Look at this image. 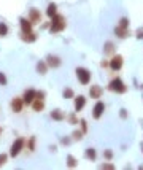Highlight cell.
<instances>
[{
  "instance_id": "obj_1",
  "label": "cell",
  "mask_w": 143,
  "mask_h": 170,
  "mask_svg": "<svg viewBox=\"0 0 143 170\" xmlns=\"http://www.w3.org/2000/svg\"><path fill=\"white\" fill-rule=\"evenodd\" d=\"M65 27H67V22H65L64 15H59V13H57L56 16L51 18V24H49V32L51 34H59L65 29Z\"/></svg>"
},
{
  "instance_id": "obj_2",
  "label": "cell",
  "mask_w": 143,
  "mask_h": 170,
  "mask_svg": "<svg viewBox=\"0 0 143 170\" xmlns=\"http://www.w3.org/2000/svg\"><path fill=\"white\" fill-rule=\"evenodd\" d=\"M108 91H111L114 94H126L127 92V86H126V83L119 76H114L108 83Z\"/></svg>"
},
{
  "instance_id": "obj_3",
  "label": "cell",
  "mask_w": 143,
  "mask_h": 170,
  "mask_svg": "<svg viewBox=\"0 0 143 170\" xmlns=\"http://www.w3.org/2000/svg\"><path fill=\"white\" fill-rule=\"evenodd\" d=\"M75 75H76V80L80 81V84H83V86L89 84V83H91V80H92V73H91V70L84 68V67H76V68H75Z\"/></svg>"
},
{
  "instance_id": "obj_4",
  "label": "cell",
  "mask_w": 143,
  "mask_h": 170,
  "mask_svg": "<svg viewBox=\"0 0 143 170\" xmlns=\"http://www.w3.org/2000/svg\"><path fill=\"white\" fill-rule=\"evenodd\" d=\"M25 141H27L25 137H18L16 140L13 141L11 146H10V156L11 158H16V156L21 154V151L25 148Z\"/></svg>"
},
{
  "instance_id": "obj_5",
  "label": "cell",
  "mask_w": 143,
  "mask_h": 170,
  "mask_svg": "<svg viewBox=\"0 0 143 170\" xmlns=\"http://www.w3.org/2000/svg\"><path fill=\"white\" fill-rule=\"evenodd\" d=\"M110 68L113 70V72H119V70L122 68V65H124V57L121 54H116L114 53L111 57H110Z\"/></svg>"
},
{
  "instance_id": "obj_6",
  "label": "cell",
  "mask_w": 143,
  "mask_h": 170,
  "mask_svg": "<svg viewBox=\"0 0 143 170\" xmlns=\"http://www.w3.org/2000/svg\"><path fill=\"white\" fill-rule=\"evenodd\" d=\"M45 61H46L49 68H59L62 65V59L59 57V56H56V54H48L45 57Z\"/></svg>"
},
{
  "instance_id": "obj_7",
  "label": "cell",
  "mask_w": 143,
  "mask_h": 170,
  "mask_svg": "<svg viewBox=\"0 0 143 170\" xmlns=\"http://www.w3.org/2000/svg\"><path fill=\"white\" fill-rule=\"evenodd\" d=\"M104 113H105V103L102 100H97L95 105H94V108H92V118L94 119H100Z\"/></svg>"
},
{
  "instance_id": "obj_8",
  "label": "cell",
  "mask_w": 143,
  "mask_h": 170,
  "mask_svg": "<svg viewBox=\"0 0 143 170\" xmlns=\"http://www.w3.org/2000/svg\"><path fill=\"white\" fill-rule=\"evenodd\" d=\"M104 95V88L99 86V84H92L89 88V97L94 99V100H99V99H102Z\"/></svg>"
},
{
  "instance_id": "obj_9",
  "label": "cell",
  "mask_w": 143,
  "mask_h": 170,
  "mask_svg": "<svg viewBox=\"0 0 143 170\" xmlns=\"http://www.w3.org/2000/svg\"><path fill=\"white\" fill-rule=\"evenodd\" d=\"M35 95H37V89H25L22 94V102L24 105H30L35 100Z\"/></svg>"
},
{
  "instance_id": "obj_10",
  "label": "cell",
  "mask_w": 143,
  "mask_h": 170,
  "mask_svg": "<svg viewBox=\"0 0 143 170\" xmlns=\"http://www.w3.org/2000/svg\"><path fill=\"white\" fill-rule=\"evenodd\" d=\"M86 103H88V99H86L84 95H75L73 97V107H75V111L76 113L81 111L86 107Z\"/></svg>"
},
{
  "instance_id": "obj_11",
  "label": "cell",
  "mask_w": 143,
  "mask_h": 170,
  "mask_svg": "<svg viewBox=\"0 0 143 170\" xmlns=\"http://www.w3.org/2000/svg\"><path fill=\"white\" fill-rule=\"evenodd\" d=\"M29 19H30V22L34 25H38L41 22V13L37 8H30L29 10Z\"/></svg>"
},
{
  "instance_id": "obj_12",
  "label": "cell",
  "mask_w": 143,
  "mask_h": 170,
  "mask_svg": "<svg viewBox=\"0 0 143 170\" xmlns=\"http://www.w3.org/2000/svg\"><path fill=\"white\" fill-rule=\"evenodd\" d=\"M19 27H21V32H32L34 24L30 22V19H29V18L21 16L19 18Z\"/></svg>"
},
{
  "instance_id": "obj_13",
  "label": "cell",
  "mask_w": 143,
  "mask_h": 170,
  "mask_svg": "<svg viewBox=\"0 0 143 170\" xmlns=\"http://www.w3.org/2000/svg\"><path fill=\"white\" fill-rule=\"evenodd\" d=\"M10 107L14 113H21L24 108V102H22V97H14L13 100L10 102Z\"/></svg>"
},
{
  "instance_id": "obj_14",
  "label": "cell",
  "mask_w": 143,
  "mask_h": 170,
  "mask_svg": "<svg viewBox=\"0 0 143 170\" xmlns=\"http://www.w3.org/2000/svg\"><path fill=\"white\" fill-rule=\"evenodd\" d=\"M49 118L53 119V121H57V122H61V121H64L65 118H67V115L62 111V110H59V108H54V110H51V113H49Z\"/></svg>"
},
{
  "instance_id": "obj_15",
  "label": "cell",
  "mask_w": 143,
  "mask_h": 170,
  "mask_svg": "<svg viewBox=\"0 0 143 170\" xmlns=\"http://www.w3.org/2000/svg\"><path fill=\"white\" fill-rule=\"evenodd\" d=\"M114 53H116V45H114V41H111V40L105 41V45H104V54L111 57Z\"/></svg>"
},
{
  "instance_id": "obj_16",
  "label": "cell",
  "mask_w": 143,
  "mask_h": 170,
  "mask_svg": "<svg viewBox=\"0 0 143 170\" xmlns=\"http://www.w3.org/2000/svg\"><path fill=\"white\" fill-rule=\"evenodd\" d=\"M38 35L32 30V32H21V40L25 41V43H34V41H37Z\"/></svg>"
},
{
  "instance_id": "obj_17",
  "label": "cell",
  "mask_w": 143,
  "mask_h": 170,
  "mask_svg": "<svg viewBox=\"0 0 143 170\" xmlns=\"http://www.w3.org/2000/svg\"><path fill=\"white\" fill-rule=\"evenodd\" d=\"M114 35H116L118 38H121V40H124L127 37H131V32H129V29H124V27L116 25L114 27Z\"/></svg>"
},
{
  "instance_id": "obj_18",
  "label": "cell",
  "mask_w": 143,
  "mask_h": 170,
  "mask_svg": "<svg viewBox=\"0 0 143 170\" xmlns=\"http://www.w3.org/2000/svg\"><path fill=\"white\" fill-rule=\"evenodd\" d=\"M35 68H37V72H38L40 75H46V73H48V70H49V67H48V64H46L45 59H43V61H38Z\"/></svg>"
},
{
  "instance_id": "obj_19",
  "label": "cell",
  "mask_w": 143,
  "mask_h": 170,
  "mask_svg": "<svg viewBox=\"0 0 143 170\" xmlns=\"http://www.w3.org/2000/svg\"><path fill=\"white\" fill-rule=\"evenodd\" d=\"M84 158L89 159V161H97V149L95 148H86L84 149Z\"/></svg>"
},
{
  "instance_id": "obj_20",
  "label": "cell",
  "mask_w": 143,
  "mask_h": 170,
  "mask_svg": "<svg viewBox=\"0 0 143 170\" xmlns=\"http://www.w3.org/2000/svg\"><path fill=\"white\" fill-rule=\"evenodd\" d=\"M30 105H32V110H34L35 113H40V111L45 110V100H40V99H35V100H34Z\"/></svg>"
},
{
  "instance_id": "obj_21",
  "label": "cell",
  "mask_w": 143,
  "mask_h": 170,
  "mask_svg": "<svg viewBox=\"0 0 143 170\" xmlns=\"http://www.w3.org/2000/svg\"><path fill=\"white\" fill-rule=\"evenodd\" d=\"M56 15H57V5H56L54 2H49L48 7H46V16L51 19V18L56 16Z\"/></svg>"
},
{
  "instance_id": "obj_22",
  "label": "cell",
  "mask_w": 143,
  "mask_h": 170,
  "mask_svg": "<svg viewBox=\"0 0 143 170\" xmlns=\"http://www.w3.org/2000/svg\"><path fill=\"white\" fill-rule=\"evenodd\" d=\"M65 161H67V167H68V168H76V167H78V159L75 158L73 154H68Z\"/></svg>"
},
{
  "instance_id": "obj_23",
  "label": "cell",
  "mask_w": 143,
  "mask_h": 170,
  "mask_svg": "<svg viewBox=\"0 0 143 170\" xmlns=\"http://www.w3.org/2000/svg\"><path fill=\"white\" fill-rule=\"evenodd\" d=\"M8 32H10L8 24L3 22V21H0V38H5V37L8 35Z\"/></svg>"
},
{
  "instance_id": "obj_24",
  "label": "cell",
  "mask_w": 143,
  "mask_h": 170,
  "mask_svg": "<svg viewBox=\"0 0 143 170\" xmlns=\"http://www.w3.org/2000/svg\"><path fill=\"white\" fill-rule=\"evenodd\" d=\"M67 121H68V124H72V126H76V124H80V119H78V116H76V111L70 113V115L67 116Z\"/></svg>"
},
{
  "instance_id": "obj_25",
  "label": "cell",
  "mask_w": 143,
  "mask_h": 170,
  "mask_svg": "<svg viewBox=\"0 0 143 170\" xmlns=\"http://www.w3.org/2000/svg\"><path fill=\"white\" fill-rule=\"evenodd\" d=\"M62 97L65 99V100H70V99H73V97H75L73 89H72V88H65V89L62 91Z\"/></svg>"
},
{
  "instance_id": "obj_26",
  "label": "cell",
  "mask_w": 143,
  "mask_h": 170,
  "mask_svg": "<svg viewBox=\"0 0 143 170\" xmlns=\"http://www.w3.org/2000/svg\"><path fill=\"white\" fill-rule=\"evenodd\" d=\"M118 25H119V27H124V29H129V25H131V19H129L127 16H122V18L119 19Z\"/></svg>"
},
{
  "instance_id": "obj_27",
  "label": "cell",
  "mask_w": 143,
  "mask_h": 170,
  "mask_svg": "<svg viewBox=\"0 0 143 170\" xmlns=\"http://www.w3.org/2000/svg\"><path fill=\"white\" fill-rule=\"evenodd\" d=\"M83 135H84V134H83V131H78V129H76V131L72 132V140L81 141V140H83Z\"/></svg>"
},
{
  "instance_id": "obj_28",
  "label": "cell",
  "mask_w": 143,
  "mask_h": 170,
  "mask_svg": "<svg viewBox=\"0 0 143 170\" xmlns=\"http://www.w3.org/2000/svg\"><path fill=\"white\" fill-rule=\"evenodd\" d=\"M99 168H100V170H114V164L108 161V162L100 164V165H99Z\"/></svg>"
},
{
  "instance_id": "obj_29",
  "label": "cell",
  "mask_w": 143,
  "mask_h": 170,
  "mask_svg": "<svg viewBox=\"0 0 143 170\" xmlns=\"http://www.w3.org/2000/svg\"><path fill=\"white\" fill-rule=\"evenodd\" d=\"M104 158H105L107 161H113V159H114V153H113V149H105V151H104Z\"/></svg>"
},
{
  "instance_id": "obj_30",
  "label": "cell",
  "mask_w": 143,
  "mask_h": 170,
  "mask_svg": "<svg viewBox=\"0 0 143 170\" xmlns=\"http://www.w3.org/2000/svg\"><path fill=\"white\" fill-rule=\"evenodd\" d=\"M80 124H81V131H83V134L86 135L89 132V127H88V121L86 119H80Z\"/></svg>"
},
{
  "instance_id": "obj_31",
  "label": "cell",
  "mask_w": 143,
  "mask_h": 170,
  "mask_svg": "<svg viewBox=\"0 0 143 170\" xmlns=\"http://www.w3.org/2000/svg\"><path fill=\"white\" fill-rule=\"evenodd\" d=\"M8 156L10 154H7V153H0V167H3L8 162Z\"/></svg>"
},
{
  "instance_id": "obj_32",
  "label": "cell",
  "mask_w": 143,
  "mask_h": 170,
  "mask_svg": "<svg viewBox=\"0 0 143 170\" xmlns=\"http://www.w3.org/2000/svg\"><path fill=\"white\" fill-rule=\"evenodd\" d=\"M25 146L30 149V151H34L35 149V137H30V140L25 141Z\"/></svg>"
},
{
  "instance_id": "obj_33",
  "label": "cell",
  "mask_w": 143,
  "mask_h": 170,
  "mask_svg": "<svg viewBox=\"0 0 143 170\" xmlns=\"http://www.w3.org/2000/svg\"><path fill=\"white\" fill-rule=\"evenodd\" d=\"M8 84V78L3 72H0V86H7Z\"/></svg>"
},
{
  "instance_id": "obj_34",
  "label": "cell",
  "mask_w": 143,
  "mask_h": 170,
  "mask_svg": "<svg viewBox=\"0 0 143 170\" xmlns=\"http://www.w3.org/2000/svg\"><path fill=\"white\" fill-rule=\"evenodd\" d=\"M119 118H121V119H124V121L129 118V111H127L126 108H121V110H119Z\"/></svg>"
},
{
  "instance_id": "obj_35",
  "label": "cell",
  "mask_w": 143,
  "mask_h": 170,
  "mask_svg": "<svg viewBox=\"0 0 143 170\" xmlns=\"http://www.w3.org/2000/svg\"><path fill=\"white\" fill-rule=\"evenodd\" d=\"M59 143L64 145V146H68V145L72 143V138H68V137H62V138L59 140Z\"/></svg>"
},
{
  "instance_id": "obj_36",
  "label": "cell",
  "mask_w": 143,
  "mask_h": 170,
  "mask_svg": "<svg viewBox=\"0 0 143 170\" xmlns=\"http://www.w3.org/2000/svg\"><path fill=\"white\" fill-rule=\"evenodd\" d=\"M135 38L137 40H143V27H141V29L138 27V29L135 30Z\"/></svg>"
},
{
  "instance_id": "obj_37",
  "label": "cell",
  "mask_w": 143,
  "mask_h": 170,
  "mask_svg": "<svg viewBox=\"0 0 143 170\" xmlns=\"http://www.w3.org/2000/svg\"><path fill=\"white\" fill-rule=\"evenodd\" d=\"M45 97H46V92H45V91H37V95H35V99H40V100H45Z\"/></svg>"
},
{
  "instance_id": "obj_38",
  "label": "cell",
  "mask_w": 143,
  "mask_h": 170,
  "mask_svg": "<svg viewBox=\"0 0 143 170\" xmlns=\"http://www.w3.org/2000/svg\"><path fill=\"white\" fill-rule=\"evenodd\" d=\"M100 67H102V68H110V62L108 61H102V62H100Z\"/></svg>"
},
{
  "instance_id": "obj_39",
  "label": "cell",
  "mask_w": 143,
  "mask_h": 170,
  "mask_svg": "<svg viewBox=\"0 0 143 170\" xmlns=\"http://www.w3.org/2000/svg\"><path fill=\"white\" fill-rule=\"evenodd\" d=\"M49 149H51L53 153H56V145H53V146H49Z\"/></svg>"
},
{
  "instance_id": "obj_40",
  "label": "cell",
  "mask_w": 143,
  "mask_h": 170,
  "mask_svg": "<svg viewBox=\"0 0 143 170\" xmlns=\"http://www.w3.org/2000/svg\"><path fill=\"white\" fill-rule=\"evenodd\" d=\"M140 149H141V153H143V141H141V143H140Z\"/></svg>"
},
{
  "instance_id": "obj_41",
  "label": "cell",
  "mask_w": 143,
  "mask_h": 170,
  "mask_svg": "<svg viewBox=\"0 0 143 170\" xmlns=\"http://www.w3.org/2000/svg\"><path fill=\"white\" fill-rule=\"evenodd\" d=\"M0 135H2V127H0Z\"/></svg>"
},
{
  "instance_id": "obj_42",
  "label": "cell",
  "mask_w": 143,
  "mask_h": 170,
  "mask_svg": "<svg viewBox=\"0 0 143 170\" xmlns=\"http://www.w3.org/2000/svg\"><path fill=\"white\" fill-rule=\"evenodd\" d=\"M140 88H141V89H143V84H141V86H140Z\"/></svg>"
}]
</instances>
